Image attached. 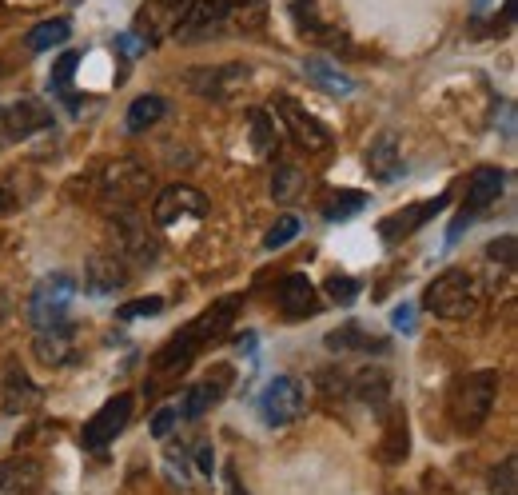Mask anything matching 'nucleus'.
Listing matches in <instances>:
<instances>
[{
	"label": "nucleus",
	"mask_w": 518,
	"mask_h": 495,
	"mask_svg": "<svg viewBox=\"0 0 518 495\" xmlns=\"http://www.w3.org/2000/svg\"><path fill=\"white\" fill-rule=\"evenodd\" d=\"M236 312H240V296H224V300H216L212 308H204L180 336H172L160 352H156V372H176V368H188L192 360H196V352L200 348H208L212 340H220L228 328H232V320H236Z\"/></svg>",
	"instance_id": "1"
},
{
	"label": "nucleus",
	"mask_w": 518,
	"mask_h": 495,
	"mask_svg": "<svg viewBox=\"0 0 518 495\" xmlns=\"http://www.w3.org/2000/svg\"><path fill=\"white\" fill-rule=\"evenodd\" d=\"M299 232H303V220L287 212V216H279V220L267 228V236H263V248H267V252H275V248H287V244H291Z\"/></svg>",
	"instance_id": "33"
},
{
	"label": "nucleus",
	"mask_w": 518,
	"mask_h": 495,
	"mask_svg": "<svg viewBox=\"0 0 518 495\" xmlns=\"http://www.w3.org/2000/svg\"><path fill=\"white\" fill-rule=\"evenodd\" d=\"M76 300V280L68 272H52L44 276L36 288H32V300H28V320L32 328H52V324H64L68 320V308Z\"/></svg>",
	"instance_id": "5"
},
{
	"label": "nucleus",
	"mask_w": 518,
	"mask_h": 495,
	"mask_svg": "<svg viewBox=\"0 0 518 495\" xmlns=\"http://www.w3.org/2000/svg\"><path fill=\"white\" fill-rule=\"evenodd\" d=\"M275 304L287 320H307L315 308H319V296H315V284L307 272H287L279 284H275Z\"/></svg>",
	"instance_id": "16"
},
{
	"label": "nucleus",
	"mask_w": 518,
	"mask_h": 495,
	"mask_svg": "<svg viewBox=\"0 0 518 495\" xmlns=\"http://www.w3.org/2000/svg\"><path fill=\"white\" fill-rule=\"evenodd\" d=\"M323 344H327L331 352H371V348H375V352H387V340H383V336H371V332H367L363 324H355V320L343 324L339 332H327Z\"/></svg>",
	"instance_id": "25"
},
{
	"label": "nucleus",
	"mask_w": 518,
	"mask_h": 495,
	"mask_svg": "<svg viewBox=\"0 0 518 495\" xmlns=\"http://www.w3.org/2000/svg\"><path fill=\"white\" fill-rule=\"evenodd\" d=\"M275 116L283 120L287 136H291L303 152H327V148H331V128H327L315 112H307L295 96L279 92V96H275Z\"/></svg>",
	"instance_id": "8"
},
{
	"label": "nucleus",
	"mask_w": 518,
	"mask_h": 495,
	"mask_svg": "<svg viewBox=\"0 0 518 495\" xmlns=\"http://www.w3.org/2000/svg\"><path fill=\"white\" fill-rule=\"evenodd\" d=\"M515 468H518L515 452H507V456H503V464L491 472V492H495V495H518Z\"/></svg>",
	"instance_id": "36"
},
{
	"label": "nucleus",
	"mask_w": 518,
	"mask_h": 495,
	"mask_svg": "<svg viewBox=\"0 0 518 495\" xmlns=\"http://www.w3.org/2000/svg\"><path fill=\"white\" fill-rule=\"evenodd\" d=\"M44 464L36 456H8L0 460V495H40Z\"/></svg>",
	"instance_id": "18"
},
{
	"label": "nucleus",
	"mask_w": 518,
	"mask_h": 495,
	"mask_svg": "<svg viewBox=\"0 0 518 495\" xmlns=\"http://www.w3.org/2000/svg\"><path fill=\"white\" fill-rule=\"evenodd\" d=\"M40 400V388L28 380V372L20 364H8L4 368V384H0V404L8 416H24L32 404Z\"/></svg>",
	"instance_id": "22"
},
{
	"label": "nucleus",
	"mask_w": 518,
	"mask_h": 495,
	"mask_svg": "<svg viewBox=\"0 0 518 495\" xmlns=\"http://www.w3.org/2000/svg\"><path fill=\"white\" fill-rule=\"evenodd\" d=\"M267 20V0H228V12H224V28L236 32V36H248L263 28Z\"/></svg>",
	"instance_id": "26"
},
{
	"label": "nucleus",
	"mask_w": 518,
	"mask_h": 495,
	"mask_svg": "<svg viewBox=\"0 0 518 495\" xmlns=\"http://www.w3.org/2000/svg\"><path fill=\"white\" fill-rule=\"evenodd\" d=\"M503 184H507V176L499 172V168H475L471 172V180H467V196H463V208H459V216H455V224H451V244L491 208V204H499V196H503Z\"/></svg>",
	"instance_id": "7"
},
{
	"label": "nucleus",
	"mask_w": 518,
	"mask_h": 495,
	"mask_svg": "<svg viewBox=\"0 0 518 495\" xmlns=\"http://www.w3.org/2000/svg\"><path fill=\"white\" fill-rule=\"evenodd\" d=\"M0 148H8V136H4V120H0Z\"/></svg>",
	"instance_id": "44"
},
{
	"label": "nucleus",
	"mask_w": 518,
	"mask_h": 495,
	"mask_svg": "<svg viewBox=\"0 0 518 495\" xmlns=\"http://www.w3.org/2000/svg\"><path fill=\"white\" fill-rule=\"evenodd\" d=\"M451 204V196L443 192V196H435V200H419V204H407V208H399V212H391V216H383V224H379V236L387 240V244H395V240H403V236H415L423 224H431L443 208Z\"/></svg>",
	"instance_id": "13"
},
{
	"label": "nucleus",
	"mask_w": 518,
	"mask_h": 495,
	"mask_svg": "<svg viewBox=\"0 0 518 495\" xmlns=\"http://www.w3.org/2000/svg\"><path fill=\"white\" fill-rule=\"evenodd\" d=\"M363 208H367V192H351V188H343V192H335V196L323 204V220H327V224H343V220L359 216Z\"/></svg>",
	"instance_id": "29"
},
{
	"label": "nucleus",
	"mask_w": 518,
	"mask_h": 495,
	"mask_svg": "<svg viewBox=\"0 0 518 495\" xmlns=\"http://www.w3.org/2000/svg\"><path fill=\"white\" fill-rule=\"evenodd\" d=\"M367 172L375 180H395L403 172V160H399V136L395 132H383L371 148H367Z\"/></svg>",
	"instance_id": "23"
},
{
	"label": "nucleus",
	"mask_w": 518,
	"mask_h": 495,
	"mask_svg": "<svg viewBox=\"0 0 518 495\" xmlns=\"http://www.w3.org/2000/svg\"><path fill=\"white\" fill-rule=\"evenodd\" d=\"M132 412H136V400H132L128 392L112 396V400H108V404H104V408L84 424V436H80V440H84V448H88V452H104V448H108V444H112V440L132 424Z\"/></svg>",
	"instance_id": "11"
},
{
	"label": "nucleus",
	"mask_w": 518,
	"mask_h": 495,
	"mask_svg": "<svg viewBox=\"0 0 518 495\" xmlns=\"http://www.w3.org/2000/svg\"><path fill=\"white\" fill-rule=\"evenodd\" d=\"M0 120H4V136H8V144H16V140H28V136H36V132L52 128V108H48L44 100L20 96L16 104L0 108Z\"/></svg>",
	"instance_id": "12"
},
{
	"label": "nucleus",
	"mask_w": 518,
	"mask_h": 495,
	"mask_svg": "<svg viewBox=\"0 0 518 495\" xmlns=\"http://www.w3.org/2000/svg\"><path fill=\"white\" fill-rule=\"evenodd\" d=\"M499 372L495 368H483V372H471L463 380H455L451 388V420L459 432H479L491 412H495V400H499Z\"/></svg>",
	"instance_id": "2"
},
{
	"label": "nucleus",
	"mask_w": 518,
	"mask_h": 495,
	"mask_svg": "<svg viewBox=\"0 0 518 495\" xmlns=\"http://www.w3.org/2000/svg\"><path fill=\"white\" fill-rule=\"evenodd\" d=\"M72 36V24L64 20V16H56V20H40L32 32H28V48L32 52H48L52 44H64Z\"/></svg>",
	"instance_id": "31"
},
{
	"label": "nucleus",
	"mask_w": 518,
	"mask_h": 495,
	"mask_svg": "<svg viewBox=\"0 0 518 495\" xmlns=\"http://www.w3.org/2000/svg\"><path fill=\"white\" fill-rule=\"evenodd\" d=\"M12 208H16V196H12V192L0 184V216H4V212H12Z\"/></svg>",
	"instance_id": "42"
},
{
	"label": "nucleus",
	"mask_w": 518,
	"mask_h": 495,
	"mask_svg": "<svg viewBox=\"0 0 518 495\" xmlns=\"http://www.w3.org/2000/svg\"><path fill=\"white\" fill-rule=\"evenodd\" d=\"M487 260H491V264H507V268H515V236L495 240V244L487 248Z\"/></svg>",
	"instance_id": "38"
},
{
	"label": "nucleus",
	"mask_w": 518,
	"mask_h": 495,
	"mask_svg": "<svg viewBox=\"0 0 518 495\" xmlns=\"http://www.w3.org/2000/svg\"><path fill=\"white\" fill-rule=\"evenodd\" d=\"M248 124H252V152H256V156H275V148H279L275 116H271L267 108H252V112H248Z\"/></svg>",
	"instance_id": "28"
},
{
	"label": "nucleus",
	"mask_w": 518,
	"mask_h": 495,
	"mask_svg": "<svg viewBox=\"0 0 518 495\" xmlns=\"http://www.w3.org/2000/svg\"><path fill=\"white\" fill-rule=\"evenodd\" d=\"M164 112H168V100L164 96H156V92L136 96L132 108H128V116H124V128L128 132H148L156 120H164Z\"/></svg>",
	"instance_id": "27"
},
{
	"label": "nucleus",
	"mask_w": 518,
	"mask_h": 495,
	"mask_svg": "<svg viewBox=\"0 0 518 495\" xmlns=\"http://www.w3.org/2000/svg\"><path fill=\"white\" fill-rule=\"evenodd\" d=\"M299 188H303L299 168L279 164V168H275V176H271V196H275V200H295V196H299Z\"/></svg>",
	"instance_id": "34"
},
{
	"label": "nucleus",
	"mask_w": 518,
	"mask_h": 495,
	"mask_svg": "<svg viewBox=\"0 0 518 495\" xmlns=\"http://www.w3.org/2000/svg\"><path fill=\"white\" fill-rule=\"evenodd\" d=\"M76 64H80V52H64V56L52 64V72H48V88H52L56 96H72V76H76Z\"/></svg>",
	"instance_id": "32"
},
{
	"label": "nucleus",
	"mask_w": 518,
	"mask_h": 495,
	"mask_svg": "<svg viewBox=\"0 0 518 495\" xmlns=\"http://www.w3.org/2000/svg\"><path fill=\"white\" fill-rule=\"evenodd\" d=\"M224 12H228V0H188L180 24H176V36L184 44H196V40H208L224 28Z\"/></svg>",
	"instance_id": "15"
},
{
	"label": "nucleus",
	"mask_w": 518,
	"mask_h": 495,
	"mask_svg": "<svg viewBox=\"0 0 518 495\" xmlns=\"http://www.w3.org/2000/svg\"><path fill=\"white\" fill-rule=\"evenodd\" d=\"M411 316H415V308H411V304H399V308L391 312V320H395V328H399V332H411V328H415V320H411Z\"/></svg>",
	"instance_id": "40"
},
{
	"label": "nucleus",
	"mask_w": 518,
	"mask_h": 495,
	"mask_svg": "<svg viewBox=\"0 0 518 495\" xmlns=\"http://www.w3.org/2000/svg\"><path fill=\"white\" fill-rule=\"evenodd\" d=\"M407 444H411V436H407V416H403V412H391L387 436H383V460H387V464L407 460V452H411Z\"/></svg>",
	"instance_id": "30"
},
{
	"label": "nucleus",
	"mask_w": 518,
	"mask_h": 495,
	"mask_svg": "<svg viewBox=\"0 0 518 495\" xmlns=\"http://www.w3.org/2000/svg\"><path fill=\"white\" fill-rule=\"evenodd\" d=\"M152 188V172L140 164V160H108L100 172H96V196L104 204V212H124V208H136Z\"/></svg>",
	"instance_id": "4"
},
{
	"label": "nucleus",
	"mask_w": 518,
	"mask_h": 495,
	"mask_svg": "<svg viewBox=\"0 0 518 495\" xmlns=\"http://www.w3.org/2000/svg\"><path fill=\"white\" fill-rule=\"evenodd\" d=\"M212 468H216V456H212V444H200V472H204V476H212Z\"/></svg>",
	"instance_id": "41"
},
{
	"label": "nucleus",
	"mask_w": 518,
	"mask_h": 495,
	"mask_svg": "<svg viewBox=\"0 0 518 495\" xmlns=\"http://www.w3.org/2000/svg\"><path fill=\"white\" fill-rule=\"evenodd\" d=\"M8 316V300H4V292H0V320Z\"/></svg>",
	"instance_id": "43"
},
{
	"label": "nucleus",
	"mask_w": 518,
	"mask_h": 495,
	"mask_svg": "<svg viewBox=\"0 0 518 495\" xmlns=\"http://www.w3.org/2000/svg\"><path fill=\"white\" fill-rule=\"evenodd\" d=\"M359 292H363V284H359L355 276H331V280H327V296H331L335 304H343V308L355 304Z\"/></svg>",
	"instance_id": "37"
},
{
	"label": "nucleus",
	"mask_w": 518,
	"mask_h": 495,
	"mask_svg": "<svg viewBox=\"0 0 518 495\" xmlns=\"http://www.w3.org/2000/svg\"><path fill=\"white\" fill-rule=\"evenodd\" d=\"M423 308L435 312L439 320H451V324L471 320V316L479 312V280H475L467 268H447V272H439V276L427 284Z\"/></svg>",
	"instance_id": "3"
},
{
	"label": "nucleus",
	"mask_w": 518,
	"mask_h": 495,
	"mask_svg": "<svg viewBox=\"0 0 518 495\" xmlns=\"http://www.w3.org/2000/svg\"><path fill=\"white\" fill-rule=\"evenodd\" d=\"M208 216V196L192 184H168L152 200V224L176 228V224H200Z\"/></svg>",
	"instance_id": "6"
},
{
	"label": "nucleus",
	"mask_w": 518,
	"mask_h": 495,
	"mask_svg": "<svg viewBox=\"0 0 518 495\" xmlns=\"http://www.w3.org/2000/svg\"><path fill=\"white\" fill-rule=\"evenodd\" d=\"M248 80H252V68L240 64V60H228V64H216V68H204V72H192V76H188V84H192L204 100H228V96L240 92Z\"/></svg>",
	"instance_id": "14"
},
{
	"label": "nucleus",
	"mask_w": 518,
	"mask_h": 495,
	"mask_svg": "<svg viewBox=\"0 0 518 495\" xmlns=\"http://www.w3.org/2000/svg\"><path fill=\"white\" fill-rule=\"evenodd\" d=\"M228 380V368H216V376H208V380H200V384H192L188 392H184V400H180V416L184 420H200V416H208L220 400H224V384Z\"/></svg>",
	"instance_id": "20"
},
{
	"label": "nucleus",
	"mask_w": 518,
	"mask_h": 495,
	"mask_svg": "<svg viewBox=\"0 0 518 495\" xmlns=\"http://www.w3.org/2000/svg\"><path fill=\"white\" fill-rule=\"evenodd\" d=\"M164 312V300L160 296H140V300H128L116 308V320H144V316H160Z\"/></svg>",
	"instance_id": "35"
},
{
	"label": "nucleus",
	"mask_w": 518,
	"mask_h": 495,
	"mask_svg": "<svg viewBox=\"0 0 518 495\" xmlns=\"http://www.w3.org/2000/svg\"><path fill=\"white\" fill-rule=\"evenodd\" d=\"M303 76H307V84H315L319 92H327V96H351L355 92V76H347L335 60H327V56H307L303 60Z\"/></svg>",
	"instance_id": "21"
},
{
	"label": "nucleus",
	"mask_w": 518,
	"mask_h": 495,
	"mask_svg": "<svg viewBox=\"0 0 518 495\" xmlns=\"http://www.w3.org/2000/svg\"><path fill=\"white\" fill-rule=\"evenodd\" d=\"M176 424H180V412H176V408H160V412L152 416V436H156V440H164Z\"/></svg>",
	"instance_id": "39"
},
{
	"label": "nucleus",
	"mask_w": 518,
	"mask_h": 495,
	"mask_svg": "<svg viewBox=\"0 0 518 495\" xmlns=\"http://www.w3.org/2000/svg\"><path fill=\"white\" fill-rule=\"evenodd\" d=\"M124 284H128V268H124L120 256H108V252L88 256V264H84V288H88L92 296H112V292H120Z\"/></svg>",
	"instance_id": "19"
},
{
	"label": "nucleus",
	"mask_w": 518,
	"mask_h": 495,
	"mask_svg": "<svg viewBox=\"0 0 518 495\" xmlns=\"http://www.w3.org/2000/svg\"><path fill=\"white\" fill-rule=\"evenodd\" d=\"M351 396L367 408H387L391 400V376L383 368H363L351 376Z\"/></svg>",
	"instance_id": "24"
},
{
	"label": "nucleus",
	"mask_w": 518,
	"mask_h": 495,
	"mask_svg": "<svg viewBox=\"0 0 518 495\" xmlns=\"http://www.w3.org/2000/svg\"><path fill=\"white\" fill-rule=\"evenodd\" d=\"M32 352L40 364L48 368H64L76 360V324L64 320V324H52V328H40L36 340H32Z\"/></svg>",
	"instance_id": "17"
},
{
	"label": "nucleus",
	"mask_w": 518,
	"mask_h": 495,
	"mask_svg": "<svg viewBox=\"0 0 518 495\" xmlns=\"http://www.w3.org/2000/svg\"><path fill=\"white\" fill-rule=\"evenodd\" d=\"M112 236H116V252L120 260H136V264H156L160 256V240L156 232L148 228V220L136 212V208H124V212H112Z\"/></svg>",
	"instance_id": "9"
},
{
	"label": "nucleus",
	"mask_w": 518,
	"mask_h": 495,
	"mask_svg": "<svg viewBox=\"0 0 518 495\" xmlns=\"http://www.w3.org/2000/svg\"><path fill=\"white\" fill-rule=\"evenodd\" d=\"M303 408H307V392H303V384L295 376H275L259 396V416H263L267 428L295 424L303 416Z\"/></svg>",
	"instance_id": "10"
}]
</instances>
